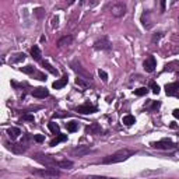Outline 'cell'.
<instances>
[{"mask_svg": "<svg viewBox=\"0 0 179 179\" xmlns=\"http://www.w3.org/2000/svg\"><path fill=\"white\" fill-rule=\"evenodd\" d=\"M133 154H136V151H134V150H130V148L118 150V151L112 153V154L106 155L102 160V164H116V162H122V161L128 160L129 157H132Z\"/></svg>", "mask_w": 179, "mask_h": 179, "instance_id": "cell-1", "label": "cell"}, {"mask_svg": "<svg viewBox=\"0 0 179 179\" xmlns=\"http://www.w3.org/2000/svg\"><path fill=\"white\" fill-rule=\"evenodd\" d=\"M32 173L34 175H38V176H45V178H56V176L60 175V172L53 167H49V168H46V169L32 171Z\"/></svg>", "mask_w": 179, "mask_h": 179, "instance_id": "cell-2", "label": "cell"}, {"mask_svg": "<svg viewBox=\"0 0 179 179\" xmlns=\"http://www.w3.org/2000/svg\"><path fill=\"white\" fill-rule=\"evenodd\" d=\"M151 147H153V148H157V150H175L176 148L175 144H173L171 140H168V139L151 143Z\"/></svg>", "mask_w": 179, "mask_h": 179, "instance_id": "cell-3", "label": "cell"}, {"mask_svg": "<svg viewBox=\"0 0 179 179\" xmlns=\"http://www.w3.org/2000/svg\"><path fill=\"white\" fill-rule=\"evenodd\" d=\"M94 48L98 49V51H111L112 49V43H111L108 37H102L94 42Z\"/></svg>", "mask_w": 179, "mask_h": 179, "instance_id": "cell-4", "label": "cell"}, {"mask_svg": "<svg viewBox=\"0 0 179 179\" xmlns=\"http://www.w3.org/2000/svg\"><path fill=\"white\" fill-rule=\"evenodd\" d=\"M35 160L39 161L41 164L46 165V167L56 168V167H58V164H59V161L55 160L53 157H51V155H37V157H35Z\"/></svg>", "mask_w": 179, "mask_h": 179, "instance_id": "cell-5", "label": "cell"}, {"mask_svg": "<svg viewBox=\"0 0 179 179\" xmlns=\"http://www.w3.org/2000/svg\"><path fill=\"white\" fill-rule=\"evenodd\" d=\"M111 14H112L113 17H116V18L123 17V15L126 14V4H124V3H116V4H113L112 9H111Z\"/></svg>", "mask_w": 179, "mask_h": 179, "instance_id": "cell-6", "label": "cell"}, {"mask_svg": "<svg viewBox=\"0 0 179 179\" xmlns=\"http://www.w3.org/2000/svg\"><path fill=\"white\" fill-rule=\"evenodd\" d=\"M71 67H73V70L76 71V73H79V76L80 77H83V79H85L88 81V80H91L92 77H91V74L90 73H87L84 69L81 67V64L80 63H77V62H74V63H71Z\"/></svg>", "mask_w": 179, "mask_h": 179, "instance_id": "cell-7", "label": "cell"}, {"mask_svg": "<svg viewBox=\"0 0 179 179\" xmlns=\"http://www.w3.org/2000/svg\"><path fill=\"white\" fill-rule=\"evenodd\" d=\"M143 66H144V70H146L147 73H153L155 70V67H157V60H155L154 56H148V58L144 60Z\"/></svg>", "mask_w": 179, "mask_h": 179, "instance_id": "cell-8", "label": "cell"}, {"mask_svg": "<svg viewBox=\"0 0 179 179\" xmlns=\"http://www.w3.org/2000/svg\"><path fill=\"white\" fill-rule=\"evenodd\" d=\"M90 151H91V148L87 146H77L76 148L71 150V155H74V157H84V155L90 154Z\"/></svg>", "mask_w": 179, "mask_h": 179, "instance_id": "cell-9", "label": "cell"}, {"mask_svg": "<svg viewBox=\"0 0 179 179\" xmlns=\"http://www.w3.org/2000/svg\"><path fill=\"white\" fill-rule=\"evenodd\" d=\"M76 112L83 113V115H90V113L97 112V106H92V105H90V104H85V105L77 106V108H76Z\"/></svg>", "mask_w": 179, "mask_h": 179, "instance_id": "cell-10", "label": "cell"}, {"mask_svg": "<svg viewBox=\"0 0 179 179\" xmlns=\"http://www.w3.org/2000/svg\"><path fill=\"white\" fill-rule=\"evenodd\" d=\"M179 90V81H175V83H169V84L165 85V92L167 95H175Z\"/></svg>", "mask_w": 179, "mask_h": 179, "instance_id": "cell-11", "label": "cell"}, {"mask_svg": "<svg viewBox=\"0 0 179 179\" xmlns=\"http://www.w3.org/2000/svg\"><path fill=\"white\" fill-rule=\"evenodd\" d=\"M32 95L35 98H45V97H48L49 95V91L46 90L45 87H38V88H35L32 91Z\"/></svg>", "mask_w": 179, "mask_h": 179, "instance_id": "cell-12", "label": "cell"}, {"mask_svg": "<svg viewBox=\"0 0 179 179\" xmlns=\"http://www.w3.org/2000/svg\"><path fill=\"white\" fill-rule=\"evenodd\" d=\"M73 42V37L71 35H64L58 41V48H63V46H69Z\"/></svg>", "mask_w": 179, "mask_h": 179, "instance_id": "cell-13", "label": "cell"}, {"mask_svg": "<svg viewBox=\"0 0 179 179\" xmlns=\"http://www.w3.org/2000/svg\"><path fill=\"white\" fill-rule=\"evenodd\" d=\"M85 133H87V134H98V133H101V126L98 123L90 124V126L85 128Z\"/></svg>", "mask_w": 179, "mask_h": 179, "instance_id": "cell-14", "label": "cell"}, {"mask_svg": "<svg viewBox=\"0 0 179 179\" xmlns=\"http://www.w3.org/2000/svg\"><path fill=\"white\" fill-rule=\"evenodd\" d=\"M66 84H67V76H63L60 80H56V81L52 84V87L55 88V90H60V88H63Z\"/></svg>", "mask_w": 179, "mask_h": 179, "instance_id": "cell-15", "label": "cell"}, {"mask_svg": "<svg viewBox=\"0 0 179 179\" xmlns=\"http://www.w3.org/2000/svg\"><path fill=\"white\" fill-rule=\"evenodd\" d=\"M141 22L144 25V28L151 27V20H150V11H144L141 14Z\"/></svg>", "mask_w": 179, "mask_h": 179, "instance_id": "cell-16", "label": "cell"}, {"mask_svg": "<svg viewBox=\"0 0 179 179\" xmlns=\"http://www.w3.org/2000/svg\"><path fill=\"white\" fill-rule=\"evenodd\" d=\"M73 167V161L70 160H60L58 164V168H64V169H70Z\"/></svg>", "mask_w": 179, "mask_h": 179, "instance_id": "cell-17", "label": "cell"}, {"mask_svg": "<svg viewBox=\"0 0 179 179\" xmlns=\"http://www.w3.org/2000/svg\"><path fill=\"white\" fill-rule=\"evenodd\" d=\"M122 122H123V124H126V126H132V124L136 123V119H134L133 115H124L123 119H122Z\"/></svg>", "mask_w": 179, "mask_h": 179, "instance_id": "cell-18", "label": "cell"}, {"mask_svg": "<svg viewBox=\"0 0 179 179\" xmlns=\"http://www.w3.org/2000/svg\"><path fill=\"white\" fill-rule=\"evenodd\" d=\"M31 55H32V58L35 59V60H41V49L38 48L37 45H34L32 48H31Z\"/></svg>", "mask_w": 179, "mask_h": 179, "instance_id": "cell-19", "label": "cell"}, {"mask_svg": "<svg viewBox=\"0 0 179 179\" xmlns=\"http://www.w3.org/2000/svg\"><path fill=\"white\" fill-rule=\"evenodd\" d=\"M7 133H9V136L11 137L13 140H14V139H17V137L21 134V130H20L18 128H10L9 130H7Z\"/></svg>", "mask_w": 179, "mask_h": 179, "instance_id": "cell-20", "label": "cell"}, {"mask_svg": "<svg viewBox=\"0 0 179 179\" xmlns=\"http://www.w3.org/2000/svg\"><path fill=\"white\" fill-rule=\"evenodd\" d=\"M42 66L45 67L46 70H48L49 73H52V74H53V76H58V74H59V71H58V70H56L55 67L52 66L51 63H48V62H45V60H43V62H42Z\"/></svg>", "mask_w": 179, "mask_h": 179, "instance_id": "cell-21", "label": "cell"}, {"mask_svg": "<svg viewBox=\"0 0 179 179\" xmlns=\"http://www.w3.org/2000/svg\"><path fill=\"white\" fill-rule=\"evenodd\" d=\"M64 140H67V136L66 134H59L56 139H53L51 141V146L53 147V146H56V144H59V143H62V141H64Z\"/></svg>", "mask_w": 179, "mask_h": 179, "instance_id": "cell-22", "label": "cell"}, {"mask_svg": "<svg viewBox=\"0 0 179 179\" xmlns=\"http://www.w3.org/2000/svg\"><path fill=\"white\" fill-rule=\"evenodd\" d=\"M48 128H49V130H51L53 134H59V130H60V128H59L58 123H55V122H51V123H48Z\"/></svg>", "mask_w": 179, "mask_h": 179, "instance_id": "cell-23", "label": "cell"}, {"mask_svg": "<svg viewBox=\"0 0 179 179\" xmlns=\"http://www.w3.org/2000/svg\"><path fill=\"white\" fill-rule=\"evenodd\" d=\"M66 128H67V132H70V133H73V132H76L77 130V122H74V120H71V122H69V123H66Z\"/></svg>", "mask_w": 179, "mask_h": 179, "instance_id": "cell-24", "label": "cell"}, {"mask_svg": "<svg viewBox=\"0 0 179 179\" xmlns=\"http://www.w3.org/2000/svg\"><path fill=\"white\" fill-rule=\"evenodd\" d=\"M84 80H85V79H83V77L79 76V77L76 79V84L79 85V87H81V88H84V90H85V88H88V85H90V84H88L87 81H84Z\"/></svg>", "mask_w": 179, "mask_h": 179, "instance_id": "cell-25", "label": "cell"}, {"mask_svg": "<svg viewBox=\"0 0 179 179\" xmlns=\"http://www.w3.org/2000/svg\"><path fill=\"white\" fill-rule=\"evenodd\" d=\"M147 92H148V90H147L146 87H140V88H137V90H134V94H136L137 97H143V95H147Z\"/></svg>", "mask_w": 179, "mask_h": 179, "instance_id": "cell-26", "label": "cell"}, {"mask_svg": "<svg viewBox=\"0 0 179 179\" xmlns=\"http://www.w3.org/2000/svg\"><path fill=\"white\" fill-rule=\"evenodd\" d=\"M20 70H21L22 73H25V74H34L35 71H37V70L34 69L32 66H24V67H21Z\"/></svg>", "mask_w": 179, "mask_h": 179, "instance_id": "cell-27", "label": "cell"}, {"mask_svg": "<svg viewBox=\"0 0 179 179\" xmlns=\"http://www.w3.org/2000/svg\"><path fill=\"white\" fill-rule=\"evenodd\" d=\"M24 59H25L24 53H18V55H15V58L11 59V62H13V63H18V62H22Z\"/></svg>", "mask_w": 179, "mask_h": 179, "instance_id": "cell-28", "label": "cell"}, {"mask_svg": "<svg viewBox=\"0 0 179 179\" xmlns=\"http://www.w3.org/2000/svg\"><path fill=\"white\" fill-rule=\"evenodd\" d=\"M150 87H151V90H153L154 94H160V85H158L157 83L151 81V83H150Z\"/></svg>", "mask_w": 179, "mask_h": 179, "instance_id": "cell-29", "label": "cell"}, {"mask_svg": "<svg viewBox=\"0 0 179 179\" xmlns=\"http://www.w3.org/2000/svg\"><path fill=\"white\" fill-rule=\"evenodd\" d=\"M98 74H100V77L102 79L104 83L108 81V74H106V71H104V70H100V71H98Z\"/></svg>", "mask_w": 179, "mask_h": 179, "instance_id": "cell-30", "label": "cell"}, {"mask_svg": "<svg viewBox=\"0 0 179 179\" xmlns=\"http://www.w3.org/2000/svg\"><path fill=\"white\" fill-rule=\"evenodd\" d=\"M34 140L37 143H42L43 140H45V136H43V134H35V136H34Z\"/></svg>", "mask_w": 179, "mask_h": 179, "instance_id": "cell-31", "label": "cell"}, {"mask_svg": "<svg viewBox=\"0 0 179 179\" xmlns=\"http://www.w3.org/2000/svg\"><path fill=\"white\" fill-rule=\"evenodd\" d=\"M34 74H35V76L38 77V80H41V81H45V80H46V76H45V74L39 73V71H35Z\"/></svg>", "mask_w": 179, "mask_h": 179, "instance_id": "cell-32", "label": "cell"}, {"mask_svg": "<svg viewBox=\"0 0 179 179\" xmlns=\"http://www.w3.org/2000/svg\"><path fill=\"white\" fill-rule=\"evenodd\" d=\"M165 7H167V0H161V13L165 11Z\"/></svg>", "mask_w": 179, "mask_h": 179, "instance_id": "cell-33", "label": "cell"}, {"mask_svg": "<svg viewBox=\"0 0 179 179\" xmlns=\"http://www.w3.org/2000/svg\"><path fill=\"white\" fill-rule=\"evenodd\" d=\"M22 119H24V120H28V122H34V116L32 115H24V116H22Z\"/></svg>", "mask_w": 179, "mask_h": 179, "instance_id": "cell-34", "label": "cell"}, {"mask_svg": "<svg viewBox=\"0 0 179 179\" xmlns=\"http://www.w3.org/2000/svg\"><path fill=\"white\" fill-rule=\"evenodd\" d=\"M160 105H161V104L158 102V101H154V102H153V106H151V108H153V109H157V108H160Z\"/></svg>", "mask_w": 179, "mask_h": 179, "instance_id": "cell-35", "label": "cell"}, {"mask_svg": "<svg viewBox=\"0 0 179 179\" xmlns=\"http://www.w3.org/2000/svg\"><path fill=\"white\" fill-rule=\"evenodd\" d=\"M172 115L175 116L176 119H179V109H175V111H173V112H172Z\"/></svg>", "mask_w": 179, "mask_h": 179, "instance_id": "cell-36", "label": "cell"}, {"mask_svg": "<svg viewBox=\"0 0 179 179\" xmlns=\"http://www.w3.org/2000/svg\"><path fill=\"white\" fill-rule=\"evenodd\" d=\"M66 2H67V4H73L76 0H66Z\"/></svg>", "mask_w": 179, "mask_h": 179, "instance_id": "cell-37", "label": "cell"}]
</instances>
